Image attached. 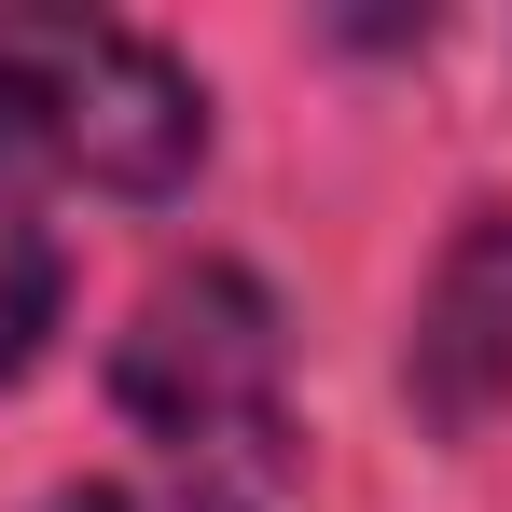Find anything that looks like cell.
Returning <instances> with one entry per match:
<instances>
[{"mask_svg": "<svg viewBox=\"0 0 512 512\" xmlns=\"http://www.w3.org/2000/svg\"><path fill=\"white\" fill-rule=\"evenodd\" d=\"M42 512H236V499H208V485H70Z\"/></svg>", "mask_w": 512, "mask_h": 512, "instance_id": "5b68a950", "label": "cell"}, {"mask_svg": "<svg viewBox=\"0 0 512 512\" xmlns=\"http://www.w3.org/2000/svg\"><path fill=\"white\" fill-rule=\"evenodd\" d=\"M416 416L429 429H485L512 402V208H471L457 250L429 263V305H416Z\"/></svg>", "mask_w": 512, "mask_h": 512, "instance_id": "3957f363", "label": "cell"}, {"mask_svg": "<svg viewBox=\"0 0 512 512\" xmlns=\"http://www.w3.org/2000/svg\"><path fill=\"white\" fill-rule=\"evenodd\" d=\"M111 402L139 443H167L180 485L250 512L263 485H291V333L250 263H180L139 305V333L111 346Z\"/></svg>", "mask_w": 512, "mask_h": 512, "instance_id": "6da1fadb", "label": "cell"}, {"mask_svg": "<svg viewBox=\"0 0 512 512\" xmlns=\"http://www.w3.org/2000/svg\"><path fill=\"white\" fill-rule=\"evenodd\" d=\"M0 153L97 194H180L208 153V84L111 14H0Z\"/></svg>", "mask_w": 512, "mask_h": 512, "instance_id": "7a4b0ae2", "label": "cell"}, {"mask_svg": "<svg viewBox=\"0 0 512 512\" xmlns=\"http://www.w3.org/2000/svg\"><path fill=\"white\" fill-rule=\"evenodd\" d=\"M56 305H70V250L0 194V388L42 360V333H56Z\"/></svg>", "mask_w": 512, "mask_h": 512, "instance_id": "277c9868", "label": "cell"}]
</instances>
